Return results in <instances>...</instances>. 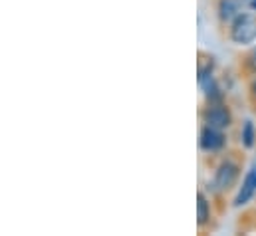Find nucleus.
I'll list each match as a JSON object with an SVG mask.
<instances>
[{"label": "nucleus", "mask_w": 256, "mask_h": 236, "mask_svg": "<svg viewBox=\"0 0 256 236\" xmlns=\"http://www.w3.org/2000/svg\"><path fill=\"white\" fill-rule=\"evenodd\" d=\"M242 139H244V145H246V147H252V145H254V125H252L250 121H246V123H244Z\"/></svg>", "instance_id": "6e6552de"}, {"label": "nucleus", "mask_w": 256, "mask_h": 236, "mask_svg": "<svg viewBox=\"0 0 256 236\" xmlns=\"http://www.w3.org/2000/svg\"><path fill=\"white\" fill-rule=\"evenodd\" d=\"M250 64H252V68L256 70V52L252 54V60H250Z\"/></svg>", "instance_id": "1a4fd4ad"}, {"label": "nucleus", "mask_w": 256, "mask_h": 236, "mask_svg": "<svg viewBox=\"0 0 256 236\" xmlns=\"http://www.w3.org/2000/svg\"><path fill=\"white\" fill-rule=\"evenodd\" d=\"M202 118H204V123H206V125L216 127V129H226V127L232 123L230 112H228L226 108H222V106H210V108L202 114Z\"/></svg>", "instance_id": "7ed1b4c3"}, {"label": "nucleus", "mask_w": 256, "mask_h": 236, "mask_svg": "<svg viewBox=\"0 0 256 236\" xmlns=\"http://www.w3.org/2000/svg\"><path fill=\"white\" fill-rule=\"evenodd\" d=\"M236 178H238V165H234L232 161H224L214 175V184L218 190H228L230 186H234Z\"/></svg>", "instance_id": "f03ea898"}, {"label": "nucleus", "mask_w": 256, "mask_h": 236, "mask_svg": "<svg viewBox=\"0 0 256 236\" xmlns=\"http://www.w3.org/2000/svg\"><path fill=\"white\" fill-rule=\"evenodd\" d=\"M252 94L256 96V80H254V84H252Z\"/></svg>", "instance_id": "9d476101"}, {"label": "nucleus", "mask_w": 256, "mask_h": 236, "mask_svg": "<svg viewBox=\"0 0 256 236\" xmlns=\"http://www.w3.org/2000/svg\"><path fill=\"white\" fill-rule=\"evenodd\" d=\"M218 12H220L222 20H232V18L240 16V0H220Z\"/></svg>", "instance_id": "423d86ee"}, {"label": "nucleus", "mask_w": 256, "mask_h": 236, "mask_svg": "<svg viewBox=\"0 0 256 236\" xmlns=\"http://www.w3.org/2000/svg\"><path fill=\"white\" fill-rule=\"evenodd\" d=\"M230 40L236 44H250L256 40V18L250 14H240L234 18L230 28Z\"/></svg>", "instance_id": "f257e3e1"}, {"label": "nucleus", "mask_w": 256, "mask_h": 236, "mask_svg": "<svg viewBox=\"0 0 256 236\" xmlns=\"http://www.w3.org/2000/svg\"><path fill=\"white\" fill-rule=\"evenodd\" d=\"M222 145H224L222 129H216V127L206 125V127L200 131V147H202L204 151H218Z\"/></svg>", "instance_id": "20e7f679"}, {"label": "nucleus", "mask_w": 256, "mask_h": 236, "mask_svg": "<svg viewBox=\"0 0 256 236\" xmlns=\"http://www.w3.org/2000/svg\"><path fill=\"white\" fill-rule=\"evenodd\" d=\"M256 190V167L246 175L244 178V182H242V188H240V192H238V196H236V206H240V204H244L252 194H254Z\"/></svg>", "instance_id": "39448f33"}, {"label": "nucleus", "mask_w": 256, "mask_h": 236, "mask_svg": "<svg viewBox=\"0 0 256 236\" xmlns=\"http://www.w3.org/2000/svg\"><path fill=\"white\" fill-rule=\"evenodd\" d=\"M196 212H198V224H200V226H204V224L208 222V218H210V206H208V202H206V198H204V194H202V192H198Z\"/></svg>", "instance_id": "0eeeda50"}]
</instances>
